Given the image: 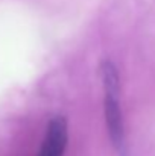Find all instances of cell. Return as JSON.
I'll return each mask as SVG.
<instances>
[{
  "mask_svg": "<svg viewBox=\"0 0 155 156\" xmlns=\"http://www.w3.org/2000/svg\"><path fill=\"white\" fill-rule=\"evenodd\" d=\"M101 74H102L103 83V112H105V123L106 130L109 135V141L113 149L119 156L128 155V146H126V135H125V123H123V114L122 106L119 102V73L117 67L113 61L106 59L101 65Z\"/></svg>",
  "mask_w": 155,
  "mask_h": 156,
  "instance_id": "1",
  "label": "cell"
},
{
  "mask_svg": "<svg viewBox=\"0 0 155 156\" xmlns=\"http://www.w3.org/2000/svg\"><path fill=\"white\" fill-rule=\"evenodd\" d=\"M67 121L64 117H53L46 129V136L38 156H62L67 147Z\"/></svg>",
  "mask_w": 155,
  "mask_h": 156,
  "instance_id": "2",
  "label": "cell"
}]
</instances>
